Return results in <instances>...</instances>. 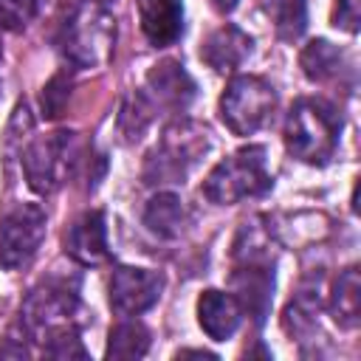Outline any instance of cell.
<instances>
[{
    "instance_id": "obj_1",
    "label": "cell",
    "mask_w": 361,
    "mask_h": 361,
    "mask_svg": "<svg viewBox=\"0 0 361 361\" xmlns=\"http://www.w3.org/2000/svg\"><path fill=\"white\" fill-rule=\"evenodd\" d=\"M338 133H341V118L330 104L319 99H299L285 118L288 152L310 166H324L333 158Z\"/></svg>"
},
{
    "instance_id": "obj_2",
    "label": "cell",
    "mask_w": 361,
    "mask_h": 361,
    "mask_svg": "<svg viewBox=\"0 0 361 361\" xmlns=\"http://www.w3.org/2000/svg\"><path fill=\"white\" fill-rule=\"evenodd\" d=\"M274 186L268 172V152L259 144H248L223 158L203 180V195L217 206H231L245 197H259Z\"/></svg>"
},
{
    "instance_id": "obj_3",
    "label": "cell",
    "mask_w": 361,
    "mask_h": 361,
    "mask_svg": "<svg viewBox=\"0 0 361 361\" xmlns=\"http://www.w3.org/2000/svg\"><path fill=\"white\" fill-rule=\"evenodd\" d=\"M56 45L73 68H99L113 56L116 20L99 6H76L62 20Z\"/></svg>"
},
{
    "instance_id": "obj_4",
    "label": "cell",
    "mask_w": 361,
    "mask_h": 361,
    "mask_svg": "<svg viewBox=\"0 0 361 361\" xmlns=\"http://www.w3.org/2000/svg\"><path fill=\"white\" fill-rule=\"evenodd\" d=\"M209 149V133L195 121H175L164 130L161 144L147 161V183H180Z\"/></svg>"
},
{
    "instance_id": "obj_5",
    "label": "cell",
    "mask_w": 361,
    "mask_h": 361,
    "mask_svg": "<svg viewBox=\"0 0 361 361\" xmlns=\"http://www.w3.org/2000/svg\"><path fill=\"white\" fill-rule=\"evenodd\" d=\"M276 107L274 85L262 76H234L220 96V118L234 135H254Z\"/></svg>"
},
{
    "instance_id": "obj_6",
    "label": "cell",
    "mask_w": 361,
    "mask_h": 361,
    "mask_svg": "<svg viewBox=\"0 0 361 361\" xmlns=\"http://www.w3.org/2000/svg\"><path fill=\"white\" fill-rule=\"evenodd\" d=\"M76 161V133L56 130L34 138L23 149V172L37 195H54L71 175Z\"/></svg>"
},
{
    "instance_id": "obj_7",
    "label": "cell",
    "mask_w": 361,
    "mask_h": 361,
    "mask_svg": "<svg viewBox=\"0 0 361 361\" xmlns=\"http://www.w3.org/2000/svg\"><path fill=\"white\" fill-rule=\"evenodd\" d=\"M45 212L37 203H20L0 220V268H25L45 240Z\"/></svg>"
},
{
    "instance_id": "obj_8",
    "label": "cell",
    "mask_w": 361,
    "mask_h": 361,
    "mask_svg": "<svg viewBox=\"0 0 361 361\" xmlns=\"http://www.w3.org/2000/svg\"><path fill=\"white\" fill-rule=\"evenodd\" d=\"M76 310H79L76 290L68 288V282L62 279H48L25 296L20 307V324L28 330L31 338H39L59 324H73Z\"/></svg>"
},
{
    "instance_id": "obj_9",
    "label": "cell",
    "mask_w": 361,
    "mask_h": 361,
    "mask_svg": "<svg viewBox=\"0 0 361 361\" xmlns=\"http://www.w3.org/2000/svg\"><path fill=\"white\" fill-rule=\"evenodd\" d=\"M164 290V276L149 268L118 265L110 276V307L118 316H141L149 310Z\"/></svg>"
},
{
    "instance_id": "obj_10",
    "label": "cell",
    "mask_w": 361,
    "mask_h": 361,
    "mask_svg": "<svg viewBox=\"0 0 361 361\" xmlns=\"http://www.w3.org/2000/svg\"><path fill=\"white\" fill-rule=\"evenodd\" d=\"M234 299L243 313L254 319V324H262L271 310L274 296V268L271 262H240V268L231 276Z\"/></svg>"
},
{
    "instance_id": "obj_11",
    "label": "cell",
    "mask_w": 361,
    "mask_h": 361,
    "mask_svg": "<svg viewBox=\"0 0 361 361\" xmlns=\"http://www.w3.org/2000/svg\"><path fill=\"white\" fill-rule=\"evenodd\" d=\"M195 79L183 71L178 59H161L158 65L149 68L147 73V96L152 104L169 107V110H183L195 99Z\"/></svg>"
},
{
    "instance_id": "obj_12",
    "label": "cell",
    "mask_w": 361,
    "mask_h": 361,
    "mask_svg": "<svg viewBox=\"0 0 361 361\" xmlns=\"http://www.w3.org/2000/svg\"><path fill=\"white\" fill-rule=\"evenodd\" d=\"M251 51H254V39H251L243 28L226 23V25H220L217 31H212V34L203 39V45H200V59H203L212 71L228 73V71H237V68L251 56Z\"/></svg>"
},
{
    "instance_id": "obj_13",
    "label": "cell",
    "mask_w": 361,
    "mask_h": 361,
    "mask_svg": "<svg viewBox=\"0 0 361 361\" xmlns=\"http://www.w3.org/2000/svg\"><path fill=\"white\" fill-rule=\"evenodd\" d=\"M141 34L149 45L166 48L183 34V3L180 0H135Z\"/></svg>"
},
{
    "instance_id": "obj_14",
    "label": "cell",
    "mask_w": 361,
    "mask_h": 361,
    "mask_svg": "<svg viewBox=\"0 0 361 361\" xmlns=\"http://www.w3.org/2000/svg\"><path fill=\"white\" fill-rule=\"evenodd\" d=\"M65 251L79 265H99L107 257V223L102 212H85L65 234Z\"/></svg>"
},
{
    "instance_id": "obj_15",
    "label": "cell",
    "mask_w": 361,
    "mask_h": 361,
    "mask_svg": "<svg viewBox=\"0 0 361 361\" xmlns=\"http://www.w3.org/2000/svg\"><path fill=\"white\" fill-rule=\"evenodd\" d=\"M240 319H243V310H240V305L231 293L217 290V288H209V290L200 293L197 322H200V327L206 330L209 338H214V341L231 338L240 327Z\"/></svg>"
},
{
    "instance_id": "obj_16",
    "label": "cell",
    "mask_w": 361,
    "mask_h": 361,
    "mask_svg": "<svg viewBox=\"0 0 361 361\" xmlns=\"http://www.w3.org/2000/svg\"><path fill=\"white\" fill-rule=\"evenodd\" d=\"M330 313L333 322L344 330L358 327L361 322V276H358V265H350L338 274L333 293H330Z\"/></svg>"
},
{
    "instance_id": "obj_17",
    "label": "cell",
    "mask_w": 361,
    "mask_h": 361,
    "mask_svg": "<svg viewBox=\"0 0 361 361\" xmlns=\"http://www.w3.org/2000/svg\"><path fill=\"white\" fill-rule=\"evenodd\" d=\"M144 226L164 237V240H172L183 231L186 226V209H183V200L175 195V192H158L155 197H149V203L144 206Z\"/></svg>"
},
{
    "instance_id": "obj_18",
    "label": "cell",
    "mask_w": 361,
    "mask_h": 361,
    "mask_svg": "<svg viewBox=\"0 0 361 361\" xmlns=\"http://www.w3.org/2000/svg\"><path fill=\"white\" fill-rule=\"evenodd\" d=\"M299 65L310 82H327L341 68V51L327 39H310L299 54Z\"/></svg>"
},
{
    "instance_id": "obj_19",
    "label": "cell",
    "mask_w": 361,
    "mask_h": 361,
    "mask_svg": "<svg viewBox=\"0 0 361 361\" xmlns=\"http://www.w3.org/2000/svg\"><path fill=\"white\" fill-rule=\"evenodd\" d=\"M322 307V293H319V282L316 285H305L285 307V330L290 336H305L316 327V313Z\"/></svg>"
},
{
    "instance_id": "obj_20",
    "label": "cell",
    "mask_w": 361,
    "mask_h": 361,
    "mask_svg": "<svg viewBox=\"0 0 361 361\" xmlns=\"http://www.w3.org/2000/svg\"><path fill=\"white\" fill-rule=\"evenodd\" d=\"M147 350H149V330L141 322H121L110 330L104 355L130 361V358H144Z\"/></svg>"
},
{
    "instance_id": "obj_21",
    "label": "cell",
    "mask_w": 361,
    "mask_h": 361,
    "mask_svg": "<svg viewBox=\"0 0 361 361\" xmlns=\"http://www.w3.org/2000/svg\"><path fill=\"white\" fill-rule=\"evenodd\" d=\"M265 14L274 20V28L282 39H296L302 37L307 25V8L305 0H262Z\"/></svg>"
},
{
    "instance_id": "obj_22",
    "label": "cell",
    "mask_w": 361,
    "mask_h": 361,
    "mask_svg": "<svg viewBox=\"0 0 361 361\" xmlns=\"http://www.w3.org/2000/svg\"><path fill=\"white\" fill-rule=\"evenodd\" d=\"M152 113H155V104L149 102V96L144 90L138 93H130L121 104V113H118V130L127 141H135L141 138V133L149 127L152 121Z\"/></svg>"
},
{
    "instance_id": "obj_23",
    "label": "cell",
    "mask_w": 361,
    "mask_h": 361,
    "mask_svg": "<svg viewBox=\"0 0 361 361\" xmlns=\"http://www.w3.org/2000/svg\"><path fill=\"white\" fill-rule=\"evenodd\" d=\"M42 355L48 358H87V350L79 338V327L76 324H59L54 330L45 333L42 341Z\"/></svg>"
},
{
    "instance_id": "obj_24",
    "label": "cell",
    "mask_w": 361,
    "mask_h": 361,
    "mask_svg": "<svg viewBox=\"0 0 361 361\" xmlns=\"http://www.w3.org/2000/svg\"><path fill=\"white\" fill-rule=\"evenodd\" d=\"M71 87H73V82H71V76L65 71L62 73H54L45 82V87L39 93V107H42V116L45 118H59L65 113L68 99H71Z\"/></svg>"
},
{
    "instance_id": "obj_25",
    "label": "cell",
    "mask_w": 361,
    "mask_h": 361,
    "mask_svg": "<svg viewBox=\"0 0 361 361\" xmlns=\"http://www.w3.org/2000/svg\"><path fill=\"white\" fill-rule=\"evenodd\" d=\"M39 0H0V25L8 31H23L34 14Z\"/></svg>"
},
{
    "instance_id": "obj_26",
    "label": "cell",
    "mask_w": 361,
    "mask_h": 361,
    "mask_svg": "<svg viewBox=\"0 0 361 361\" xmlns=\"http://www.w3.org/2000/svg\"><path fill=\"white\" fill-rule=\"evenodd\" d=\"M361 23V0H336V11H333V25L341 31L355 34Z\"/></svg>"
},
{
    "instance_id": "obj_27",
    "label": "cell",
    "mask_w": 361,
    "mask_h": 361,
    "mask_svg": "<svg viewBox=\"0 0 361 361\" xmlns=\"http://www.w3.org/2000/svg\"><path fill=\"white\" fill-rule=\"evenodd\" d=\"M189 355H192V358H217V355L209 353V350H178V353H175V358H189Z\"/></svg>"
},
{
    "instance_id": "obj_28",
    "label": "cell",
    "mask_w": 361,
    "mask_h": 361,
    "mask_svg": "<svg viewBox=\"0 0 361 361\" xmlns=\"http://www.w3.org/2000/svg\"><path fill=\"white\" fill-rule=\"evenodd\" d=\"M237 3H240V0H212V6H214L217 11H223V14L234 11V8H237Z\"/></svg>"
},
{
    "instance_id": "obj_29",
    "label": "cell",
    "mask_w": 361,
    "mask_h": 361,
    "mask_svg": "<svg viewBox=\"0 0 361 361\" xmlns=\"http://www.w3.org/2000/svg\"><path fill=\"white\" fill-rule=\"evenodd\" d=\"M96 3H99V6H104V3H110V0H96Z\"/></svg>"
}]
</instances>
